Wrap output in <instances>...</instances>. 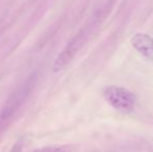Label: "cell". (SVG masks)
Returning a JSON list of instances; mask_svg holds the SVG:
<instances>
[{
  "instance_id": "obj_1",
  "label": "cell",
  "mask_w": 153,
  "mask_h": 152,
  "mask_svg": "<svg viewBox=\"0 0 153 152\" xmlns=\"http://www.w3.org/2000/svg\"><path fill=\"white\" fill-rule=\"evenodd\" d=\"M104 99L114 108L121 112H131L137 104V97L129 90L118 85H108L103 90Z\"/></svg>"
},
{
  "instance_id": "obj_2",
  "label": "cell",
  "mask_w": 153,
  "mask_h": 152,
  "mask_svg": "<svg viewBox=\"0 0 153 152\" xmlns=\"http://www.w3.org/2000/svg\"><path fill=\"white\" fill-rule=\"evenodd\" d=\"M130 44L145 59L153 62V38L144 33H137L131 37Z\"/></svg>"
},
{
  "instance_id": "obj_3",
  "label": "cell",
  "mask_w": 153,
  "mask_h": 152,
  "mask_svg": "<svg viewBox=\"0 0 153 152\" xmlns=\"http://www.w3.org/2000/svg\"><path fill=\"white\" fill-rule=\"evenodd\" d=\"M81 44H82V40H81V37L78 36V37L74 38L68 45H67L66 48L62 50V52L57 56V59H55L54 65H53V70L54 71H59L62 70L71 59L74 57V55L77 53V51L79 50Z\"/></svg>"
},
{
  "instance_id": "obj_4",
  "label": "cell",
  "mask_w": 153,
  "mask_h": 152,
  "mask_svg": "<svg viewBox=\"0 0 153 152\" xmlns=\"http://www.w3.org/2000/svg\"><path fill=\"white\" fill-rule=\"evenodd\" d=\"M32 152H69V149L66 146L52 145V146H46V147H42V148H38Z\"/></svg>"
}]
</instances>
